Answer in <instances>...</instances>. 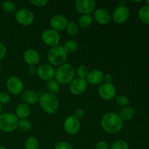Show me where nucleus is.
<instances>
[{
	"label": "nucleus",
	"instance_id": "obj_1",
	"mask_svg": "<svg viewBox=\"0 0 149 149\" xmlns=\"http://www.w3.org/2000/svg\"><path fill=\"white\" fill-rule=\"evenodd\" d=\"M100 125L107 133L116 134L122 130L124 125L119 114L114 112H108L101 117Z\"/></svg>",
	"mask_w": 149,
	"mask_h": 149
},
{
	"label": "nucleus",
	"instance_id": "obj_2",
	"mask_svg": "<svg viewBox=\"0 0 149 149\" xmlns=\"http://www.w3.org/2000/svg\"><path fill=\"white\" fill-rule=\"evenodd\" d=\"M39 102L41 109L47 114H54L59 109V100L56 95L50 93H45L41 95Z\"/></svg>",
	"mask_w": 149,
	"mask_h": 149
},
{
	"label": "nucleus",
	"instance_id": "obj_3",
	"mask_svg": "<svg viewBox=\"0 0 149 149\" xmlns=\"http://www.w3.org/2000/svg\"><path fill=\"white\" fill-rule=\"evenodd\" d=\"M76 70L70 63H63L55 71V79L59 84H69L75 79Z\"/></svg>",
	"mask_w": 149,
	"mask_h": 149
},
{
	"label": "nucleus",
	"instance_id": "obj_4",
	"mask_svg": "<svg viewBox=\"0 0 149 149\" xmlns=\"http://www.w3.org/2000/svg\"><path fill=\"white\" fill-rule=\"evenodd\" d=\"M66 52L64 49L62 45H57V46L51 47L49 50L47 55L48 61L49 64L53 66H60L65 63L67 58Z\"/></svg>",
	"mask_w": 149,
	"mask_h": 149
},
{
	"label": "nucleus",
	"instance_id": "obj_5",
	"mask_svg": "<svg viewBox=\"0 0 149 149\" xmlns=\"http://www.w3.org/2000/svg\"><path fill=\"white\" fill-rule=\"evenodd\" d=\"M19 119L13 113L4 112L0 114V131L12 132L17 128Z\"/></svg>",
	"mask_w": 149,
	"mask_h": 149
},
{
	"label": "nucleus",
	"instance_id": "obj_6",
	"mask_svg": "<svg viewBox=\"0 0 149 149\" xmlns=\"http://www.w3.org/2000/svg\"><path fill=\"white\" fill-rule=\"evenodd\" d=\"M8 93L13 95H19L23 93L24 90V84L23 81L16 76H11L9 77L6 81Z\"/></svg>",
	"mask_w": 149,
	"mask_h": 149
},
{
	"label": "nucleus",
	"instance_id": "obj_7",
	"mask_svg": "<svg viewBox=\"0 0 149 149\" xmlns=\"http://www.w3.org/2000/svg\"><path fill=\"white\" fill-rule=\"evenodd\" d=\"M41 38L43 43L50 47L58 45L61 41V35L59 32L52 29H47L44 31L41 35Z\"/></svg>",
	"mask_w": 149,
	"mask_h": 149
},
{
	"label": "nucleus",
	"instance_id": "obj_8",
	"mask_svg": "<svg viewBox=\"0 0 149 149\" xmlns=\"http://www.w3.org/2000/svg\"><path fill=\"white\" fill-rule=\"evenodd\" d=\"M63 128L65 132L70 135H74L79 132L81 128L80 119L74 115L67 116L63 122Z\"/></svg>",
	"mask_w": 149,
	"mask_h": 149
},
{
	"label": "nucleus",
	"instance_id": "obj_9",
	"mask_svg": "<svg viewBox=\"0 0 149 149\" xmlns=\"http://www.w3.org/2000/svg\"><path fill=\"white\" fill-rule=\"evenodd\" d=\"M15 20L20 25L28 26L31 25L34 21V15L31 10L26 8H22L16 11L15 15Z\"/></svg>",
	"mask_w": 149,
	"mask_h": 149
},
{
	"label": "nucleus",
	"instance_id": "obj_10",
	"mask_svg": "<svg viewBox=\"0 0 149 149\" xmlns=\"http://www.w3.org/2000/svg\"><path fill=\"white\" fill-rule=\"evenodd\" d=\"M76 10L81 15H92L96 10V2L94 0H77L74 4Z\"/></svg>",
	"mask_w": 149,
	"mask_h": 149
},
{
	"label": "nucleus",
	"instance_id": "obj_11",
	"mask_svg": "<svg viewBox=\"0 0 149 149\" xmlns=\"http://www.w3.org/2000/svg\"><path fill=\"white\" fill-rule=\"evenodd\" d=\"M98 94L102 99L106 101H110L116 97V87L112 83H102L98 88Z\"/></svg>",
	"mask_w": 149,
	"mask_h": 149
},
{
	"label": "nucleus",
	"instance_id": "obj_12",
	"mask_svg": "<svg viewBox=\"0 0 149 149\" xmlns=\"http://www.w3.org/2000/svg\"><path fill=\"white\" fill-rule=\"evenodd\" d=\"M130 17V10L125 5H119L112 13L111 18L116 24H123Z\"/></svg>",
	"mask_w": 149,
	"mask_h": 149
},
{
	"label": "nucleus",
	"instance_id": "obj_13",
	"mask_svg": "<svg viewBox=\"0 0 149 149\" xmlns=\"http://www.w3.org/2000/svg\"><path fill=\"white\" fill-rule=\"evenodd\" d=\"M36 74L39 79L48 81L55 78V70L50 64L43 63L36 68Z\"/></svg>",
	"mask_w": 149,
	"mask_h": 149
},
{
	"label": "nucleus",
	"instance_id": "obj_14",
	"mask_svg": "<svg viewBox=\"0 0 149 149\" xmlns=\"http://www.w3.org/2000/svg\"><path fill=\"white\" fill-rule=\"evenodd\" d=\"M87 83L86 79L75 78L69 84V90L74 95H80L84 94L87 89Z\"/></svg>",
	"mask_w": 149,
	"mask_h": 149
},
{
	"label": "nucleus",
	"instance_id": "obj_15",
	"mask_svg": "<svg viewBox=\"0 0 149 149\" xmlns=\"http://www.w3.org/2000/svg\"><path fill=\"white\" fill-rule=\"evenodd\" d=\"M68 23L66 17L62 15H55L49 19V26L51 29L58 32L65 30Z\"/></svg>",
	"mask_w": 149,
	"mask_h": 149
},
{
	"label": "nucleus",
	"instance_id": "obj_16",
	"mask_svg": "<svg viewBox=\"0 0 149 149\" xmlns=\"http://www.w3.org/2000/svg\"><path fill=\"white\" fill-rule=\"evenodd\" d=\"M93 19L100 25H107L111 20V15L107 10L104 8L96 9L93 13Z\"/></svg>",
	"mask_w": 149,
	"mask_h": 149
},
{
	"label": "nucleus",
	"instance_id": "obj_17",
	"mask_svg": "<svg viewBox=\"0 0 149 149\" xmlns=\"http://www.w3.org/2000/svg\"><path fill=\"white\" fill-rule=\"evenodd\" d=\"M23 60L29 66H34L40 61V55L34 49H28L23 53Z\"/></svg>",
	"mask_w": 149,
	"mask_h": 149
},
{
	"label": "nucleus",
	"instance_id": "obj_18",
	"mask_svg": "<svg viewBox=\"0 0 149 149\" xmlns=\"http://www.w3.org/2000/svg\"><path fill=\"white\" fill-rule=\"evenodd\" d=\"M86 80L88 84H92V85L101 84L104 81V74L100 70L94 69L91 71H89Z\"/></svg>",
	"mask_w": 149,
	"mask_h": 149
},
{
	"label": "nucleus",
	"instance_id": "obj_19",
	"mask_svg": "<svg viewBox=\"0 0 149 149\" xmlns=\"http://www.w3.org/2000/svg\"><path fill=\"white\" fill-rule=\"evenodd\" d=\"M22 99L26 104L33 105L39 102V95L34 90H28L23 92V93H22Z\"/></svg>",
	"mask_w": 149,
	"mask_h": 149
},
{
	"label": "nucleus",
	"instance_id": "obj_20",
	"mask_svg": "<svg viewBox=\"0 0 149 149\" xmlns=\"http://www.w3.org/2000/svg\"><path fill=\"white\" fill-rule=\"evenodd\" d=\"M31 113V108L29 105L25 103L17 105L15 110V114L18 119H28Z\"/></svg>",
	"mask_w": 149,
	"mask_h": 149
},
{
	"label": "nucleus",
	"instance_id": "obj_21",
	"mask_svg": "<svg viewBox=\"0 0 149 149\" xmlns=\"http://www.w3.org/2000/svg\"><path fill=\"white\" fill-rule=\"evenodd\" d=\"M119 116L122 121H130L133 119L135 116V110L131 106H127L121 110Z\"/></svg>",
	"mask_w": 149,
	"mask_h": 149
},
{
	"label": "nucleus",
	"instance_id": "obj_22",
	"mask_svg": "<svg viewBox=\"0 0 149 149\" xmlns=\"http://www.w3.org/2000/svg\"><path fill=\"white\" fill-rule=\"evenodd\" d=\"M138 17L143 23L149 25V6L146 4L141 7L138 11Z\"/></svg>",
	"mask_w": 149,
	"mask_h": 149
},
{
	"label": "nucleus",
	"instance_id": "obj_23",
	"mask_svg": "<svg viewBox=\"0 0 149 149\" xmlns=\"http://www.w3.org/2000/svg\"><path fill=\"white\" fill-rule=\"evenodd\" d=\"M93 17L92 15H81L78 20V25L81 28L86 29L92 25Z\"/></svg>",
	"mask_w": 149,
	"mask_h": 149
},
{
	"label": "nucleus",
	"instance_id": "obj_24",
	"mask_svg": "<svg viewBox=\"0 0 149 149\" xmlns=\"http://www.w3.org/2000/svg\"><path fill=\"white\" fill-rule=\"evenodd\" d=\"M63 47L64 49L67 54L74 53L78 49V43L74 39H69L65 42Z\"/></svg>",
	"mask_w": 149,
	"mask_h": 149
},
{
	"label": "nucleus",
	"instance_id": "obj_25",
	"mask_svg": "<svg viewBox=\"0 0 149 149\" xmlns=\"http://www.w3.org/2000/svg\"><path fill=\"white\" fill-rule=\"evenodd\" d=\"M65 30H66V32L68 35L71 36H75L79 32V26L75 22L69 21L67 24Z\"/></svg>",
	"mask_w": 149,
	"mask_h": 149
},
{
	"label": "nucleus",
	"instance_id": "obj_26",
	"mask_svg": "<svg viewBox=\"0 0 149 149\" xmlns=\"http://www.w3.org/2000/svg\"><path fill=\"white\" fill-rule=\"evenodd\" d=\"M39 142L38 139L35 137H30L27 138L25 141L24 148L25 149H39Z\"/></svg>",
	"mask_w": 149,
	"mask_h": 149
},
{
	"label": "nucleus",
	"instance_id": "obj_27",
	"mask_svg": "<svg viewBox=\"0 0 149 149\" xmlns=\"http://www.w3.org/2000/svg\"><path fill=\"white\" fill-rule=\"evenodd\" d=\"M47 88L48 90V93L55 95L60 91V84L55 79H51L47 81Z\"/></svg>",
	"mask_w": 149,
	"mask_h": 149
},
{
	"label": "nucleus",
	"instance_id": "obj_28",
	"mask_svg": "<svg viewBox=\"0 0 149 149\" xmlns=\"http://www.w3.org/2000/svg\"><path fill=\"white\" fill-rule=\"evenodd\" d=\"M17 128L23 132H28L31 130L32 128V123L29 119H19L18 124H17Z\"/></svg>",
	"mask_w": 149,
	"mask_h": 149
},
{
	"label": "nucleus",
	"instance_id": "obj_29",
	"mask_svg": "<svg viewBox=\"0 0 149 149\" xmlns=\"http://www.w3.org/2000/svg\"><path fill=\"white\" fill-rule=\"evenodd\" d=\"M1 8L4 10L5 13H13L15 12L16 10V6L13 1H3L2 4H1Z\"/></svg>",
	"mask_w": 149,
	"mask_h": 149
},
{
	"label": "nucleus",
	"instance_id": "obj_30",
	"mask_svg": "<svg viewBox=\"0 0 149 149\" xmlns=\"http://www.w3.org/2000/svg\"><path fill=\"white\" fill-rule=\"evenodd\" d=\"M115 100H116V103H117L118 106L123 108L129 106L130 103L128 97H127L126 95H119L116 96L115 97Z\"/></svg>",
	"mask_w": 149,
	"mask_h": 149
},
{
	"label": "nucleus",
	"instance_id": "obj_31",
	"mask_svg": "<svg viewBox=\"0 0 149 149\" xmlns=\"http://www.w3.org/2000/svg\"><path fill=\"white\" fill-rule=\"evenodd\" d=\"M109 149H129V145L124 140H118L111 145Z\"/></svg>",
	"mask_w": 149,
	"mask_h": 149
},
{
	"label": "nucleus",
	"instance_id": "obj_32",
	"mask_svg": "<svg viewBox=\"0 0 149 149\" xmlns=\"http://www.w3.org/2000/svg\"><path fill=\"white\" fill-rule=\"evenodd\" d=\"M76 74H77L78 78L86 79L89 74L88 68L84 65H79L76 70Z\"/></svg>",
	"mask_w": 149,
	"mask_h": 149
},
{
	"label": "nucleus",
	"instance_id": "obj_33",
	"mask_svg": "<svg viewBox=\"0 0 149 149\" xmlns=\"http://www.w3.org/2000/svg\"><path fill=\"white\" fill-rule=\"evenodd\" d=\"M11 97L9 93L7 92H1L0 93V103L1 105L7 104L10 102Z\"/></svg>",
	"mask_w": 149,
	"mask_h": 149
},
{
	"label": "nucleus",
	"instance_id": "obj_34",
	"mask_svg": "<svg viewBox=\"0 0 149 149\" xmlns=\"http://www.w3.org/2000/svg\"><path fill=\"white\" fill-rule=\"evenodd\" d=\"M54 149H74L72 144L66 141H60L55 146Z\"/></svg>",
	"mask_w": 149,
	"mask_h": 149
},
{
	"label": "nucleus",
	"instance_id": "obj_35",
	"mask_svg": "<svg viewBox=\"0 0 149 149\" xmlns=\"http://www.w3.org/2000/svg\"><path fill=\"white\" fill-rule=\"evenodd\" d=\"M30 2L35 7H43L47 5L49 1L48 0H31Z\"/></svg>",
	"mask_w": 149,
	"mask_h": 149
},
{
	"label": "nucleus",
	"instance_id": "obj_36",
	"mask_svg": "<svg viewBox=\"0 0 149 149\" xmlns=\"http://www.w3.org/2000/svg\"><path fill=\"white\" fill-rule=\"evenodd\" d=\"M110 148V146L108 144L107 142L106 141H99L96 143L95 145V149H109Z\"/></svg>",
	"mask_w": 149,
	"mask_h": 149
},
{
	"label": "nucleus",
	"instance_id": "obj_37",
	"mask_svg": "<svg viewBox=\"0 0 149 149\" xmlns=\"http://www.w3.org/2000/svg\"><path fill=\"white\" fill-rule=\"evenodd\" d=\"M6 53H7V48L5 45L2 42H0V61H1L5 57Z\"/></svg>",
	"mask_w": 149,
	"mask_h": 149
},
{
	"label": "nucleus",
	"instance_id": "obj_38",
	"mask_svg": "<svg viewBox=\"0 0 149 149\" xmlns=\"http://www.w3.org/2000/svg\"><path fill=\"white\" fill-rule=\"evenodd\" d=\"M84 113H85V112H84V109H80V108L77 109L75 111H74V116L79 119L84 117Z\"/></svg>",
	"mask_w": 149,
	"mask_h": 149
},
{
	"label": "nucleus",
	"instance_id": "obj_39",
	"mask_svg": "<svg viewBox=\"0 0 149 149\" xmlns=\"http://www.w3.org/2000/svg\"><path fill=\"white\" fill-rule=\"evenodd\" d=\"M113 81V76L111 74H104V82L112 83Z\"/></svg>",
	"mask_w": 149,
	"mask_h": 149
},
{
	"label": "nucleus",
	"instance_id": "obj_40",
	"mask_svg": "<svg viewBox=\"0 0 149 149\" xmlns=\"http://www.w3.org/2000/svg\"><path fill=\"white\" fill-rule=\"evenodd\" d=\"M29 74L31 76L34 75L35 74H36V68H35V66H29Z\"/></svg>",
	"mask_w": 149,
	"mask_h": 149
},
{
	"label": "nucleus",
	"instance_id": "obj_41",
	"mask_svg": "<svg viewBox=\"0 0 149 149\" xmlns=\"http://www.w3.org/2000/svg\"><path fill=\"white\" fill-rule=\"evenodd\" d=\"M2 110H3V106H2V105L0 103V114L2 113Z\"/></svg>",
	"mask_w": 149,
	"mask_h": 149
},
{
	"label": "nucleus",
	"instance_id": "obj_42",
	"mask_svg": "<svg viewBox=\"0 0 149 149\" xmlns=\"http://www.w3.org/2000/svg\"><path fill=\"white\" fill-rule=\"evenodd\" d=\"M0 149H7V148H5L4 146H0Z\"/></svg>",
	"mask_w": 149,
	"mask_h": 149
},
{
	"label": "nucleus",
	"instance_id": "obj_43",
	"mask_svg": "<svg viewBox=\"0 0 149 149\" xmlns=\"http://www.w3.org/2000/svg\"><path fill=\"white\" fill-rule=\"evenodd\" d=\"M146 3L147 5H148V6H149V0H147V1H146Z\"/></svg>",
	"mask_w": 149,
	"mask_h": 149
},
{
	"label": "nucleus",
	"instance_id": "obj_44",
	"mask_svg": "<svg viewBox=\"0 0 149 149\" xmlns=\"http://www.w3.org/2000/svg\"><path fill=\"white\" fill-rule=\"evenodd\" d=\"M1 63H0V71H1Z\"/></svg>",
	"mask_w": 149,
	"mask_h": 149
},
{
	"label": "nucleus",
	"instance_id": "obj_45",
	"mask_svg": "<svg viewBox=\"0 0 149 149\" xmlns=\"http://www.w3.org/2000/svg\"><path fill=\"white\" fill-rule=\"evenodd\" d=\"M15 149H19V148H15Z\"/></svg>",
	"mask_w": 149,
	"mask_h": 149
}]
</instances>
